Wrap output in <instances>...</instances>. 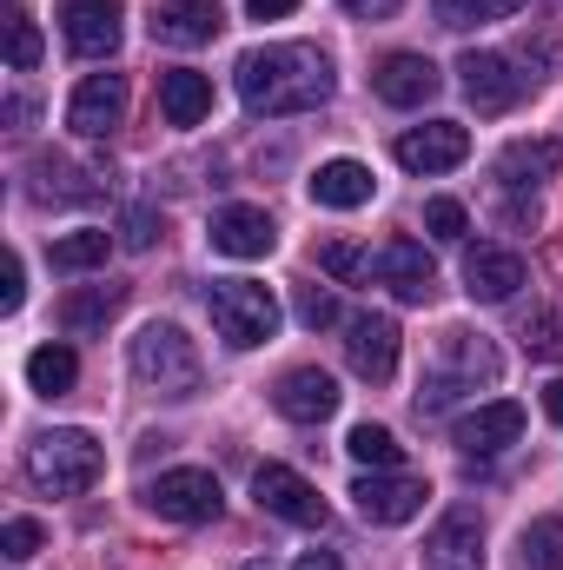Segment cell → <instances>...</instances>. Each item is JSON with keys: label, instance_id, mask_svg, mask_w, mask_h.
Returning <instances> with one entry per match:
<instances>
[{"label": "cell", "instance_id": "obj_31", "mask_svg": "<svg viewBox=\"0 0 563 570\" xmlns=\"http://www.w3.org/2000/svg\"><path fill=\"white\" fill-rule=\"evenodd\" d=\"M318 266H325L338 285H365L372 279V253L352 246V239H325V246H318Z\"/></svg>", "mask_w": 563, "mask_h": 570}, {"label": "cell", "instance_id": "obj_17", "mask_svg": "<svg viewBox=\"0 0 563 570\" xmlns=\"http://www.w3.org/2000/svg\"><path fill=\"white\" fill-rule=\"evenodd\" d=\"M146 27L159 47H206L226 27V13H219V0H159Z\"/></svg>", "mask_w": 563, "mask_h": 570}, {"label": "cell", "instance_id": "obj_40", "mask_svg": "<svg viewBox=\"0 0 563 570\" xmlns=\"http://www.w3.org/2000/svg\"><path fill=\"white\" fill-rule=\"evenodd\" d=\"M338 7H345L352 20H392V13H398L405 0H338Z\"/></svg>", "mask_w": 563, "mask_h": 570}, {"label": "cell", "instance_id": "obj_1", "mask_svg": "<svg viewBox=\"0 0 563 570\" xmlns=\"http://www.w3.org/2000/svg\"><path fill=\"white\" fill-rule=\"evenodd\" d=\"M233 80H239L246 114H259V120L312 114V107H325V100H332V60H325L318 47H305V40L253 47V53L233 67Z\"/></svg>", "mask_w": 563, "mask_h": 570}, {"label": "cell", "instance_id": "obj_28", "mask_svg": "<svg viewBox=\"0 0 563 570\" xmlns=\"http://www.w3.org/2000/svg\"><path fill=\"white\" fill-rule=\"evenodd\" d=\"M0 40H7V67L13 73H33L40 67V27L27 7H0Z\"/></svg>", "mask_w": 563, "mask_h": 570}, {"label": "cell", "instance_id": "obj_34", "mask_svg": "<svg viewBox=\"0 0 563 570\" xmlns=\"http://www.w3.org/2000/svg\"><path fill=\"white\" fill-rule=\"evenodd\" d=\"M524 352L531 358H563V312H531L524 318Z\"/></svg>", "mask_w": 563, "mask_h": 570}, {"label": "cell", "instance_id": "obj_14", "mask_svg": "<svg viewBox=\"0 0 563 570\" xmlns=\"http://www.w3.org/2000/svg\"><path fill=\"white\" fill-rule=\"evenodd\" d=\"M279 246V226L266 206H219L213 213V253L226 259H266Z\"/></svg>", "mask_w": 563, "mask_h": 570}, {"label": "cell", "instance_id": "obj_13", "mask_svg": "<svg viewBox=\"0 0 563 570\" xmlns=\"http://www.w3.org/2000/svg\"><path fill=\"white\" fill-rule=\"evenodd\" d=\"M424 570H484V524L471 504H451L431 538H424Z\"/></svg>", "mask_w": 563, "mask_h": 570}, {"label": "cell", "instance_id": "obj_7", "mask_svg": "<svg viewBox=\"0 0 563 570\" xmlns=\"http://www.w3.org/2000/svg\"><path fill=\"white\" fill-rule=\"evenodd\" d=\"M60 33L80 60H107V53H120L127 7L120 0H60Z\"/></svg>", "mask_w": 563, "mask_h": 570}, {"label": "cell", "instance_id": "obj_3", "mask_svg": "<svg viewBox=\"0 0 563 570\" xmlns=\"http://www.w3.org/2000/svg\"><path fill=\"white\" fill-rule=\"evenodd\" d=\"M206 312H213V332H219L233 352L273 345V332H279V298L253 279H219L206 292Z\"/></svg>", "mask_w": 563, "mask_h": 570}, {"label": "cell", "instance_id": "obj_4", "mask_svg": "<svg viewBox=\"0 0 563 570\" xmlns=\"http://www.w3.org/2000/svg\"><path fill=\"white\" fill-rule=\"evenodd\" d=\"M134 379L152 385L159 399H192L199 392V345L179 332V325H146L134 338Z\"/></svg>", "mask_w": 563, "mask_h": 570}, {"label": "cell", "instance_id": "obj_42", "mask_svg": "<svg viewBox=\"0 0 563 570\" xmlns=\"http://www.w3.org/2000/svg\"><path fill=\"white\" fill-rule=\"evenodd\" d=\"M0 114H7V127H27V120H33V100H27V94H7Z\"/></svg>", "mask_w": 563, "mask_h": 570}, {"label": "cell", "instance_id": "obj_44", "mask_svg": "<svg viewBox=\"0 0 563 570\" xmlns=\"http://www.w3.org/2000/svg\"><path fill=\"white\" fill-rule=\"evenodd\" d=\"M544 412L563 425V379H551V385H544Z\"/></svg>", "mask_w": 563, "mask_h": 570}, {"label": "cell", "instance_id": "obj_39", "mask_svg": "<svg viewBox=\"0 0 563 570\" xmlns=\"http://www.w3.org/2000/svg\"><path fill=\"white\" fill-rule=\"evenodd\" d=\"M20 292H27V273H20V259L7 253V273H0V312H20Z\"/></svg>", "mask_w": 563, "mask_h": 570}, {"label": "cell", "instance_id": "obj_36", "mask_svg": "<svg viewBox=\"0 0 563 570\" xmlns=\"http://www.w3.org/2000/svg\"><path fill=\"white\" fill-rule=\"evenodd\" d=\"M40 544H47V531H40V518H7V524H0V551H7L13 564H27V558H33Z\"/></svg>", "mask_w": 563, "mask_h": 570}, {"label": "cell", "instance_id": "obj_35", "mask_svg": "<svg viewBox=\"0 0 563 570\" xmlns=\"http://www.w3.org/2000/svg\"><path fill=\"white\" fill-rule=\"evenodd\" d=\"M424 233H431V239H444V246H457V239L471 233V219H464V206H457V199H431V206H424Z\"/></svg>", "mask_w": 563, "mask_h": 570}, {"label": "cell", "instance_id": "obj_8", "mask_svg": "<svg viewBox=\"0 0 563 570\" xmlns=\"http://www.w3.org/2000/svg\"><path fill=\"white\" fill-rule=\"evenodd\" d=\"M345 365L365 379V385H385L398 372V318L392 312H358L345 325Z\"/></svg>", "mask_w": 563, "mask_h": 570}, {"label": "cell", "instance_id": "obj_32", "mask_svg": "<svg viewBox=\"0 0 563 570\" xmlns=\"http://www.w3.org/2000/svg\"><path fill=\"white\" fill-rule=\"evenodd\" d=\"M524 564L531 570H563V518L524 524Z\"/></svg>", "mask_w": 563, "mask_h": 570}, {"label": "cell", "instance_id": "obj_41", "mask_svg": "<svg viewBox=\"0 0 563 570\" xmlns=\"http://www.w3.org/2000/svg\"><path fill=\"white\" fill-rule=\"evenodd\" d=\"M292 7H298V0H246V13H253V20H285Z\"/></svg>", "mask_w": 563, "mask_h": 570}, {"label": "cell", "instance_id": "obj_25", "mask_svg": "<svg viewBox=\"0 0 563 570\" xmlns=\"http://www.w3.org/2000/svg\"><path fill=\"white\" fill-rule=\"evenodd\" d=\"M100 186H93V173H80L73 159H60V153H40L33 159V199H53V206H80V199H93Z\"/></svg>", "mask_w": 563, "mask_h": 570}, {"label": "cell", "instance_id": "obj_24", "mask_svg": "<svg viewBox=\"0 0 563 570\" xmlns=\"http://www.w3.org/2000/svg\"><path fill=\"white\" fill-rule=\"evenodd\" d=\"M372 166H358V159H325L318 173H312V199L318 206H332V213H352V206H365L372 199Z\"/></svg>", "mask_w": 563, "mask_h": 570}, {"label": "cell", "instance_id": "obj_43", "mask_svg": "<svg viewBox=\"0 0 563 570\" xmlns=\"http://www.w3.org/2000/svg\"><path fill=\"white\" fill-rule=\"evenodd\" d=\"M292 570H345V564H338L332 551H305V558H298V564H292Z\"/></svg>", "mask_w": 563, "mask_h": 570}, {"label": "cell", "instance_id": "obj_11", "mask_svg": "<svg viewBox=\"0 0 563 570\" xmlns=\"http://www.w3.org/2000/svg\"><path fill=\"white\" fill-rule=\"evenodd\" d=\"M457 87H464V100H471L477 114H511V107L524 100V87H531V80H524V73H511V60H504V53H477V47H471V53L457 60Z\"/></svg>", "mask_w": 563, "mask_h": 570}, {"label": "cell", "instance_id": "obj_5", "mask_svg": "<svg viewBox=\"0 0 563 570\" xmlns=\"http://www.w3.org/2000/svg\"><path fill=\"white\" fill-rule=\"evenodd\" d=\"M146 504H152L166 524H213V518L226 511V498H219V478H213V471H199V464L159 471V478L146 484Z\"/></svg>", "mask_w": 563, "mask_h": 570}, {"label": "cell", "instance_id": "obj_45", "mask_svg": "<svg viewBox=\"0 0 563 570\" xmlns=\"http://www.w3.org/2000/svg\"><path fill=\"white\" fill-rule=\"evenodd\" d=\"M246 570H273V564H266V558H253V564H246Z\"/></svg>", "mask_w": 563, "mask_h": 570}, {"label": "cell", "instance_id": "obj_9", "mask_svg": "<svg viewBox=\"0 0 563 570\" xmlns=\"http://www.w3.org/2000/svg\"><path fill=\"white\" fill-rule=\"evenodd\" d=\"M352 498H358L365 524H412L431 491H424V478H405V471H365L352 484Z\"/></svg>", "mask_w": 563, "mask_h": 570}, {"label": "cell", "instance_id": "obj_38", "mask_svg": "<svg viewBox=\"0 0 563 570\" xmlns=\"http://www.w3.org/2000/svg\"><path fill=\"white\" fill-rule=\"evenodd\" d=\"M159 233H166V219L140 206V213H127V233H120V246H127V253H146V246H152Z\"/></svg>", "mask_w": 563, "mask_h": 570}, {"label": "cell", "instance_id": "obj_10", "mask_svg": "<svg viewBox=\"0 0 563 570\" xmlns=\"http://www.w3.org/2000/svg\"><path fill=\"white\" fill-rule=\"evenodd\" d=\"M392 153H398L405 173H451V166L471 159V127H457V120H424V127H405Z\"/></svg>", "mask_w": 563, "mask_h": 570}, {"label": "cell", "instance_id": "obj_20", "mask_svg": "<svg viewBox=\"0 0 563 570\" xmlns=\"http://www.w3.org/2000/svg\"><path fill=\"white\" fill-rule=\"evenodd\" d=\"M378 279L392 285L405 305H424V298L437 292V266H431V253H424L418 239H392V246L378 253Z\"/></svg>", "mask_w": 563, "mask_h": 570}, {"label": "cell", "instance_id": "obj_22", "mask_svg": "<svg viewBox=\"0 0 563 570\" xmlns=\"http://www.w3.org/2000/svg\"><path fill=\"white\" fill-rule=\"evenodd\" d=\"M159 114H166V127H199L213 114V80L192 73V67L159 73Z\"/></svg>", "mask_w": 563, "mask_h": 570}, {"label": "cell", "instance_id": "obj_2", "mask_svg": "<svg viewBox=\"0 0 563 570\" xmlns=\"http://www.w3.org/2000/svg\"><path fill=\"white\" fill-rule=\"evenodd\" d=\"M100 444L87 438V431H40L33 444H27V478L47 491V498H80V491H93L100 484Z\"/></svg>", "mask_w": 563, "mask_h": 570}, {"label": "cell", "instance_id": "obj_15", "mask_svg": "<svg viewBox=\"0 0 563 570\" xmlns=\"http://www.w3.org/2000/svg\"><path fill=\"white\" fill-rule=\"evenodd\" d=\"M451 438H457V451H471V458H497L504 444L524 438V405H517V399H491V405L464 412Z\"/></svg>", "mask_w": 563, "mask_h": 570}, {"label": "cell", "instance_id": "obj_19", "mask_svg": "<svg viewBox=\"0 0 563 570\" xmlns=\"http://www.w3.org/2000/svg\"><path fill=\"white\" fill-rule=\"evenodd\" d=\"M517 285H524V259H517V253H504V246H471V253H464V292H471V298L504 305Z\"/></svg>", "mask_w": 563, "mask_h": 570}, {"label": "cell", "instance_id": "obj_30", "mask_svg": "<svg viewBox=\"0 0 563 570\" xmlns=\"http://www.w3.org/2000/svg\"><path fill=\"white\" fill-rule=\"evenodd\" d=\"M345 451H352L365 471H398V458H405V451H398V438H392L385 425H352Z\"/></svg>", "mask_w": 563, "mask_h": 570}, {"label": "cell", "instance_id": "obj_33", "mask_svg": "<svg viewBox=\"0 0 563 570\" xmlns=\"http://www.w3.org/2000/svg\"><path fill=\"white\" fill-rule=\"evenodd\" d=\"M524 0H437L444 27H484V20H511Z\"/></svg>", "mask_w": 563, "mask_h": 570}, {"label": "cell", "instance_id": "obj_23", "mask_svg": "<svg viewBox=\"0 0 563 570\" xmlns=\"http://www.w3.org/2000/svg\"><path fill=\"white\" fill-rule=\"evenodd\" d=\"M127 305V285H73L67 298H60V325L73 332V338H93V332H107V318Z\"/></svg>", "mask_w": 563, "mask_h": 570}, {"label": "cell", "instance_id": "obj_12", "mask_svg": "<svg viewBox=\"0 0 563 570\" xmlns=\"http://www.w3.org/2000/svg\"><path fill=\"white\" fill-rule=\"evenodd\" d=\"M127 120V73H87L67 100V127L80 140H107Z\"/></svg>", "mask_w": 563, "mask_h": 570}, {"label": "cell", "instance_id": "obj_27", "mask_svg": "<svg viewBox=\"0 0 563 570\" xmlns=\"http://www.w3.org/2000/svg\"><path fill=\"white\" fill-rule=\"evenodd\" d=\"M73 379H80V358H73L67 345H40V352H27V385H33V392L60 399V392H73Z\"/></svg>", "mask_w": 563, "mask_h": 570}, {"label": "cell", "instance_id": "obj_16", "mask_svg": "<svg viewBox=\"0 0 563 570\" xmlns=\"http://www.w3.org/2000/svg\"><path fill=\"white\" fill-rule=\"evenodd\" d=\"M273 405H279L292 425H325V419L338 412V379H332V372H318V365H298V372H285V379H279Z\"/></svg>", "mask_w": 563, "mask_h": 570}, {"label": "cell", "instance_id": "obj_37", "mask_svg": "<svg viewBox=\"0 0 563 570\" xmlns=\"http://www.w3.org/2000/svg\"><path fill=\"white\" fill-rule=\"evenodd\" d=\"M298 325H312V332L338 325V298H332L325 285H298Z\"/></svg>", "mask_w": 563, "mask_h": 570}, {"label": "cell", "instance_id": "obj_21", "mask_svg": "<svg viewBox=\"0 0 563 570\" xmlns=\"http://www.w3.org/2000/svg\"><path fill=\"white\" fill-rule=\"evenodd\" d=\"M557 166H563V146L557 140H511V146H504V159H497V186L531 193V186L557 179Z\"/></svg>", "mask_w": 563, "mask_h": 570}, {"label": "cell", "instance_id": "obj_26", "mask_svg": "<svg viewBox=\"0 0 563 570\" xmlns=\"http://www.w3.org/2000/svg\"><path fill=\"white\" fill-rule=\"evenodd\" d=\"M444 372H451L457 385H471V392H477V385H491V379H497V352H491L477 332H464V325H457V332H444Z\"/></svg>", "mask_w": 563, "mask_h": 570}, {"label": "cell", "instance_id": "obj_29", "mask_svg": "<svg viewBox=\"0 0 563 570\" xmlns=\"http://www.w3.org/2000/svg\"><path fill=\"white\" fill-rule=\"evenodd\" d=\"M107 253H113V233H67V239H53V266L60 273H93V266H107Z\"/></svg>", "mask_w": 563, "mask_h": 570}, {"label": "cell", "instance_id": "obj_18", "mask_svg": "<svg viewBox=\"0 0 563 570\" xmlns=\"http://www.w3.org/2000/svg\"><path fill=\"white\" fill-rule=\"evenodd\" d=\"M372 87H378V100H385V107H424V100H437L444 73H437L424 53H392V60H378Z\"/></svg>", "mask_w": 563, "mask_h": 570}, {"label": "cell", "instance_id": "obj_6", "mask_svg": "<svg viewBox=\"0 0 563 570\" xmlns=\"http://www.w3.org/2000/svg\"><path fill=\"white\" fill-rule=\"evenodd\" d=\"M253 498H259V511H273V518L298 524V531H318L332 518L325 498H318V484H305L292 464H259L253 471Z\"/></svg>", "mask_w": 563, "mask_h": 570}]
</instances>
